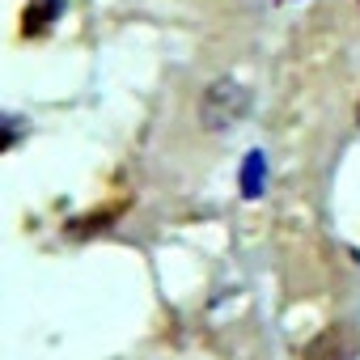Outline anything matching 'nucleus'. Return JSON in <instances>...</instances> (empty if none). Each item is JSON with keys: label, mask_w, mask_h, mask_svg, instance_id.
Segmentation results:
<instances>
[{"label": "nucleus", "mask_w": 360, "mask_h": 360, "mask_svg": "<svg viewBox=\"0 0 360 360\" xmlns=\"http://www.w3.org/2000/svg\"><path fill=\"white\" fill-rule=\"evenodd\" d=\"M246 110H250V89L242 81H229V77L212 81L204 89V98H200V123H204V131H229V127H238L246 119Z\"/></svg>", "instance_id": "obj_1"}, {"label": "nucleus", "mask_w": 360, "mask_h": 360, "mask_svg": "<svg viewBox=\"0 0 360 360\" xmlns=\"http://www.w3.org/2000/svg\"><path fill=\"white\" fill-rule=\"evenodd\" d=\"M60 13H64V0H30L26 13H22V34H26V39L47 34V30L60 22Z\"/></svg>", "instance_id": "obj_2"}, {"label": "nucleus", "mask_w": 360, "mask_h": 360, "mask_svg": "<svg viewBox=\"0 0 360 360\" xmlns=\"http://www.w3.org/2000/svg\"><path fill=\"white\" fill-rule=\"evenodd\" d=\"M343 356H347V335H343V326H326L322 335L309 339V347H305L301 360H343Z\"/></svg>", "instance_id": "obj_3"}, {"label": "nucleus", "mask_w": 360, "mask_h": 360, "mask_svg": "<svg viewBox=\"0 0 360 360\" xmlns=\"http://www.w3.org/2000/svg\"><path fill=\"white\" fill-rule=\"evenodd\" d=\"M263 183H267V161H263V153H246V161H242V195L246 200L263 195Z\"/></svg>", "instance_id": "obj_4"}, {"label": "nucleus", "mask_w": 360, "mask_h": 360, "mask_svg": "<svg viewBox=\"0 0 360 360\" xmlns=\"http://www.w3.org/2000/svg\"><path fill=\"white\" fill-rule=\"evenodd\" d=\"M18 136H22V127H18L13 119H5V115H0V153H9V148L18 144Z\"/></svg>", "instance_id": "obj_5"}, {"label": "nucleus", "mask_w": 360, "mask_h": 360, "mask_svg": "<svg viewBox=\"0 0 360 360\" xmlns=\"http://www.w3.org/2000/svg\"><path fill=\"white\" fill-rule=\"evenodd\" d=\"M356 127H360V102H356Z\"/></svg>", "instance_id": "obj_6"}]
</instances>
